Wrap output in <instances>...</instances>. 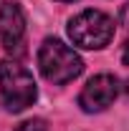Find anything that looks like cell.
I'll return each mask as SVG.
<instances>
[{
    "label": "cell",
    "instance_id": "cell-1",
    "mask_svg": "<svg viewBox=\"0 0 129 131\" xmlns=\"http://www.w3.org/2000/svg\"><path fill=\"white\" fill-rule=\"evenodd\" d=\"M38 68L43 73V78L56 86L73 81L84 71V61L73 48H68L66 43L56 40V38H46L43 46L38 50Z\"/></svg>",
    "mask_w": 129,
    "mask_h": 131
},
{
    "label": "cell",
    "instance_id": "cell-2",
    "mask_svg": "<svg viewBox=\"0 0 129 131\" xmlns=\"http://www.w3.org/2000/svg\"><path fill=\"white\" fill-rule=\"evenodd\" d=\"M0 96L8 111H25L33 106V101L38 96L33 76L15 61H3L0 63Z\"/></svg>",
    "mask_w": 129,
    "mask_h": 131
},
{
    "label": "cell",
    "instance_id": "cell-3",
    "mask_svg": "<svg viewBox=\"0 0 129 131\" xmlns=\"http://www.w3.org/2000/svg\"><path fill=\"white\" fill-rule=\"evenodd\" d=\"M68 35L79 48H104L114 38V20L101 10H84L68 23Z\"/></svg>",
    "mask_w": 129,
    "mask_h": 131
},
{
    "label": "cell",
    "instance_id": "cell-4",
    "mask_svg": "<svg viewBox=\"0 0 129 131\" xmlns=\"http://www.w3.org/2000/svg\"><path fill=\"white\" fill-rule=\"evenodd\" d=\"M116 93H119V81L109 73H99L84 86L79 96V106L89 114H96V111H104L106 106H112Z\"/></svg>",
    "mask_w": 129,
    "mask_h": 131
},
{
    "label": "cell",
    "instance_id": "cell-5",
    "mask_svg": "<svg viewBox=\"0 0 129 131\" xmlns=\"http://www.w3.org/2000/svg\"><path fill=\"white\" fill-rule=\"evenodd\" d=\"M0 40L3 48L10 53H23L25 40V18L23 10L15 3H3L0 5Z\"/></svg>",
    "mask_w": 129,
    "mask_h": 131
},
{
    "label": "cell",
    "instance_id": "cell-6",
    "mask_svg": "<svg viewBox=\"0 0 129 131\" xmlns=\"http://www.w3.org/2000/svg\"><path fill=\"white\" fill-rule=\"evenodd\" d=\"M15 131H48V126H46L43 118H28V121H23Z\"/></svg>",
    "mask_w": 129,
    "mask_h": 131
},
{
    "label": "cell",
    "instance_id": "cell-7",
    "mask_svg": "<svg viewBox=\"0 0 129 131\" xmlns=\"http://www.w3.org/2000/svg\"><path fill=\"white\" fill-rule=\"evenodd\" d=\"M119 20H122V25L129 30V3H127V5H122V10H119Z\"/></svg>",
    "mask_w": 129,
    "mask_h": 131
},
{
    "label": "cell",
    "instance_id": "cell-8",
    "mask_svg": "<svg viewBox=\"0 0 129 131\" xmlns=\"http://www.w3.org/2000/svg\"><path fill=\"white\" fill-rule=\"evenodd\" d=\"M122 63H124V66H129V43L124 46V50H122Z\"/></svg>",
    "mask_w": 129,
    "mask_h": 131
},
{
    "label": "cell",
    "instance_id": "cell-9",
    "mask_svg": "<svg viewBox=\"0 0 129 131\" xmlns=\"http://www.w3.org/2000/svg\"><path fill=\"white\" fill-rule=\"evenodd\" d=\"M61 3H71V0H61Z\"/></svg>",
    "mask_w": 129,
    "mask_h": 131
},
{
    "label": "cell",
    "instance_id": "cell-10",
    "mask_svg": "<svg viewBox=\"0 0 129 131\" xmlns=\"http://www.w3.org/2000/svg\"><path fill=\"white\" fill-rule=\"evenodd\" d=\"M127 93H129V83H127Z\"/></svg>",
    "mask_w": 129,
    "mask_h": 131
}]
</instances>
